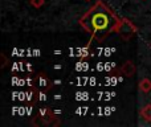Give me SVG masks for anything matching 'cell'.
<instances>
[{"mask_svg": "<svg viewBox=\"0 0 151 127\" xmlns=\"http://www.w3.org/2000/svg\"><path fill=\"white\" fill-rule=\"evenodd\" d=\"M122 19L102 0H98L85 15L81 16L80 25L94 39L102 41L113 32H118Z\"/></svg>", "mask_w": 151, "mask_h": 127, "instance_id": "obj_1", "label": "cell"}, {"mask_svg": "<svg viewBox=\"0 0 151 127\" xmlns=\"http://www.w3.org/2000/svg\"><path fill=\"white\" fill-rule=\"evenodd\" d=\"M135 32H137V27L130 20H127V19H122V23H121L117 33H119L125 40H129V39H131V36Z\"/></svg>", "mask_w": 151, "mask_h": 127, "instance_id": "obj_2", "label": "cell"}, {"mask_svg": "<svg viewBox=\"0 0 151 127\" xmlns=\"http://www.w3.org/2000/svg\"><path fill=\"white\" fill-rule=\"evenodd\" d=\"M121 73L127 75V77H133L134 73H135V65L131 62V61H126V62L121 66Z\"/></svg>", "mask_w": 151, "mask_h": 127, "instance_id": "obj_3", "label": "cell"}, {"mask_svg": "<svg viewBox=\"0 0 151 127\" xmlns=\"http://www.w3.org/2000/svg\"><path fill=\"white\" fill-rule=\"evenodd\" d=\"M139 90L143 91V93H150L151 91V80L149 78H143L139 82Z\"/></svg>", "mask_w": 151, "mask_h": 127, "instance_id": "obj_4", "label": "cell"}, {"mask_svg": "<svg viewBox=\"0 0 151 127\" xmlns=\"http://www.w3.org/2000/svg\"><path fill=\"white\" fill-rule=\"evenodd\" d=\"M141 117L143 118L146 122H151V105H146L145 107H142L141 110Z\"/></svg>", "mask_w": 151, "mask_h": 127, "instance_id": "obj_5", "label": "cell"}, {"mask_svg": "<svg viewBox=\"0 0 151 127\" xmlns=\"http://www.w3.org/2000/svg\"><path fill=\"white\" fill-rule=\"evenodd\" d=\"M29 3H31V5L35 8H41L42 5H44L45 0H29Z\"/></svg>", "mask_w": 151, "mask_h": 127, "instance_id": "obj_6", "label": "cell"}, {"mask_svg": "<svg viewBox=\"0 0 151 127\" xmlns=\"http://www.w3.org/2000/svg\"><path fill=\"white\" fill-rule=\"evenodd\" d=\"M150 47H151V42H150Z\"/></svg>", "mask_w": 151, "mask_h": 127, "instance_id": "obj_7", "label": "cell"}, {"mask_svg": "<svg viewBox=\"0 0 151 127\" xmlns=\"http://www.w3.org/2000/svg\"><path fill=\"white\" fill-rule=\"evenodd\" d=\"M88 1H89V0H88Z\"/></svg>", "mask_w": 151, "mask_h": 127, "instance_id": "obj_8", "label": "cell"}]
</instances>
